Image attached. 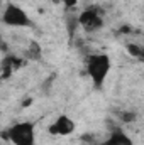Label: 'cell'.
I'll return each instance as SVG.
<instances>
[{
	"label": "cell",
	"mask_w": 144,
	"mask_h": 145,
	"mask_svg": "<svg viewBox=\"0 0 144 145\" xmlns=\"http://www.w3.org/2000/svg\"><path fill=\"white\" fill-rule=\"evenodd\" d=\"M9 140L14 145H36L34 125L31 121H20L9 128L7 132Z\"/></svg>",
	"instance_id": "7a4b0ae2"
},
{
	"label": "cell",
	"mask_w": 144,
	"mask_h": 145,
	"mask_svg": "<svg viewBox=\"0 0 144 145\" xmlns=\"http://www.w3.org/2000/svg\"><path fill=\"white\" fill-rule=\"evenodd\" d=\"M63 3H65V7H68V8H71V7H75L76 3H78V0H61Z\"/></svg>",
	"instance_id": "ba28073f"
},
{
	"label": "cell",
	"mask_w": 144,
	"mask_h": 145,
	"mask_svg": "<svg viewBox=\"0 0 144 145\" xmlns=\"http://www.w3.org/2000/svg\"><path fill=\"white\" fill-rule=\"evenodd\" d=\"M104 145H134V144L129 138V135H126L122 130H115V132L110 133V137L104 142Z\"/></svg>",
	"instance_id": "8992f818"
},
{
	"label": "cell",
	"mask_w": 144,
	"mask_h": 145,
	"mask_svg": "<svg viewBox=\"0 0 144 145\" xmlns=\"http://www.w3.org/2000/svg\"><path fill=\"white\" fill-rule=\"evenodd\" d=\"M127 51H129L132 56H136V57H141V56H143V51H141V47H139L137 44H129V46H127Z\"/></svg>",
	"instance_id": "52a82bcc"
},
{
	"label": "cell",
	"mask_w": 144,
	"mask_h": 145,
	"mask_svg": "<svg viewBox=\"0 0 144 145\" xmlns=\"http://www.w3.org/2000/svg\"><path fill=\"white\" fill-rule=\"evenodd\" d=\"M75 132V121L68 115H61L54 120V123L49 127V133L53 135H61V137H66V135H71Z\"/></svg>",
	"instance_id": "5b68a950"
},
{
	"label": "cell",
	"mask_w": 144,
	"mask_h": 145,
	"mask_svg": "<svg viewBox=\"0 0 144 145\" xmlns=\"http://www.w3.org/2000/svg\"><path fill=\"white\" fill-rule=\"evenodd\" d=\"M112 68V61L107 54H90L87 57V74L95 88H102Z\"/></svg>",
	"instance_id": "6da1fadb"
},
{
	"label": "cell",
	"mask_w": 144,
	"mask_h": 145,
	"mask_svg": "<svg viewBox=\"0 0 144 145\" xmlns=\"http://www.w3.org/2000/svg\"><path fill=\"white\" fill-rule=\"evenodd\" d=\"M2 20H3V24H7L10 27H31L32 25V20L27 15V12L15 3H10L3 8Z\"/></svg>",
	"instance_id": "3957f363"
},
{
	"label": "cell",
	"mask_w": 144,
	"mask_h": 145,
	"mask_svg": "<svg viewBox=\"0 0 144 145\" xmlns=\"http://www.w3.org/2000/svg\"><path fill=\"white\" fill-rule=\"evenodd\" d=\"M76 20H78V24L81 25V29L87 31V32H95V31H98V29L104 27V19L98 15L97 10H92V8L83 10V12L78 15Z\"/></svg>",
	"instance_id": "277c9868"
},
{
	"label": "cell",
	"mask_w": 144,
	"mask_h": 145,
	"mask_svg": "<svg viewBox=\"0 0 144 145\" xmlns=\"http://www.w3.org/2000/svg\"><path fill=\"white\" fill-rule=\"evenodd\" d=\"M0 40H2V34H0Z\"/></svg>",
	"instance_id": "9c48e42d"
}]
</instances>
